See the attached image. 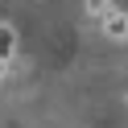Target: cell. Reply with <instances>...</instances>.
I'll list each match as a JSON object with an SVG mask.
<instances>
[{
	"instance_id": "obj_1",
	"label": "cell",
	"mask_w": 128,
	"mask_h": 128,
	"mask_svg": "<svg viewBox=\"0 0 128 128\" xmlns=\"http://www.w3.org/2000/svg\"><path fill=\"white\" fill-rule=\"evenodd\" d=\"M17 46H21V37H17V25L0 21V62H4V66L17 58Z\"/></svg>"
},
{
	"instance_id": "obj_2",
	"label": "cell",
	"mask_w": 128,
	"mask_h": 128,
	"mask_svg": "<svg viewBox=\"0 0 128 128\" xmlns=\"http://www.w3.org/2000/svg\"><path fill=\"white\" fill-rule=\"evenodd\" d=\"M99 25H103V37H108V42H128V17H120V12H108Z\"/></svg>"
},
{
	"instance_id": "obj_3",
	"label": "cell",
	"mask_w": 128,
	"mask_h": 128,
	"mask_svg": "<svg viewBox=\"0 0 128 128\" xmlns=\"http://www.w3.org/2000/svg\"><path fill=\"white\" fill-rule=\"evenodd\" d=\"M83 12H87V17H95V21H103V17L112 12V0H87Z\"/></svg>"
}]
</instances>
